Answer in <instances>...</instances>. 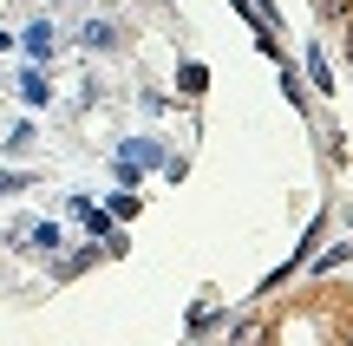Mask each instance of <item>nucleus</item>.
Segmentation results:
<instances>
[{
    "instance_id": "f257e3e1",
    "label": "nucleus",
    "mask_w": 353,
    "mask_h": 346,
    "mask_svg": "<svg viewBox=\"0 0 353 346\" xmlns=\"http://www.w3.org/2000/svg\"><path fill=\"white\" fill-rule=\"evenodd\" d=\"M20 98H26V105H46L52 91H46V78H39V72H26V78H20Z\"/></svg>"
},
{
    "instance_id": "7ed1b4c3",
    "label": "nucleus",
    "mask_w": 353,
    "mask_h": 346,
    "mask_svg": "<svg viewBox=\"0 0 353 346\" xmlns=\"http://www.w3.org/2000/svg\"><path fill=\"white\" fill-rule=\"evenodd\" d=\"M79 39H85V46H112V39H118V33H112V26H105V20H99V26H85V33H79Z\"/></svg>"
},
{
    "instance_id": "f03ea898",
    "label": "nucleus",
    "mask_w": 353,
    "mask_h": 346,
    "mask_svg": "<svg viewBox=\"0 0 353 346\" xmlns=\"http://www.w3.org/2000/svg\"><path fill=\"white\" fill-rule=\"evenodd\" d=\"M26 52H33V59H46V52H52V33H46V26H33V33H26Z\"/></svg>"
}]
</instances>
